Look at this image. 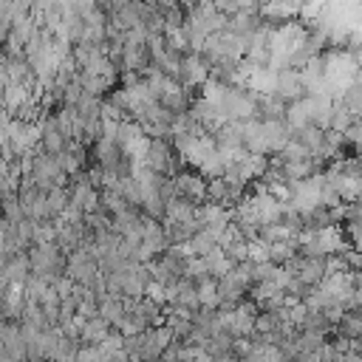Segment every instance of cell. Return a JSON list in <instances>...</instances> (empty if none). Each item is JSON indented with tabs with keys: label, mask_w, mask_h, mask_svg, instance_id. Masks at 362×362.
I'll return each mask as SVG.
<instances>
[{
	"label": "cell",
	"mask_w": 362,
	"mask_h": 362,
	"mask_svg": "<svg viewBox=\"0 0 362 362\" xmlns=\"http://www.w3.org/2000/svg\"><path fill=\"white\" fill-rule=\"evenodd\" d=\"M286 269H291V274L300 280V283H305V286H311V288H320L328 277H331V260L328 257H305V255H300L291 266H286Z\"/></svg>",
	"instance_id": "6da1fadb"
},
{
	"label": "cell",
	"mask_w": 362,
	"mask_h": 362,
	"mask_svg": "<svg viewBox=\"0 0 362 362\" xmlns=\"http://www.w3.org/2000/svg\"><path fill=\"white\" fill-rule=\"evenodd\" d=\"M113 337V325L107 320H102L99 314L96 317H88L79 328V339L82 345H105L107 339Z\"/></svg>",
	"instance_id": "3957f363"
},
{
	"label": "cell",
	"mask_w": 362,
	"mask_h": 362,
	"mask_svg": "<svg viewBox=\"0 0 362 362\" xmlns=\"http://www.w3.org/2000/svg\"><path fill=\"white\" fill-rule=\"evenodd\" d=\"M31 260H28V252H17V255H8L3 257V269H0V280H3V288H20L31 280Z\"/></svg>",
	"instance_id": "7a4b0ae2"
}]
</instances>
